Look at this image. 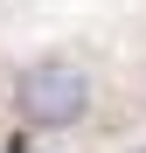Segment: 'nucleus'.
I'll list each match as a JSON object with an SVG mask.
<instances>
[{"mask_svg": "<svg viewBox=\"0 0 146 153\" xmlns=\"http://www.w3.org/2000/svg\"><path fill=\"white\" fill-rule=\"evenodd\" d=\"M90 111V70L77 56H35L14 76V118L35 132H70Z\"/></svg>", "mask_w": 146, "mask_h": 153, "instance_id": "f257e3e1", "label": "nucleus"}]
</instances>
